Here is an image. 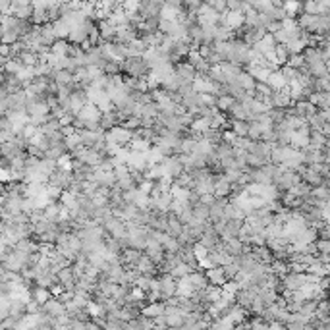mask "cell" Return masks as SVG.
<instances>
[{
  "label": "cell",
  "mask_w": 330,
  "mask_h": 330,
  "mask_svg": "<svg viewBox=\"0 0 330 330\" xmlns=\"http://www.w3.org/2000/svg\"><path fill=\"white\" fill-rule=\"evenodd\" d=\"M160 164H162L164 176L172 178V180H174L178 174H182V172H183V166H182V162H180L178 154H172V156H164V160H162Z\"/></svg>",
  "instance_id": "6da1fadb"
},
{
  "label": "cell",
  "mask_w": 330,
  "mask_h": 330,
  "mask_svg": "<svg viewBox=\"0 0 330 330\" xmlns=\"http://www.w3.org/2000/svg\"><path fill=\"white\" fill-rule=\"evenodd\" d=\"M174 72H176V75L182 81H193V79H195V73H197V70L193 68V64H189V62H178Z\"/></svg>",
  "instance_id": "7a4b0ae2"
},
{
  "label": "cell",
  "mask_w": 330,
  "mask_h": 330,
  "mask_svg": "<svg viewBox=\"0 0 330 330\" xmlns=\"http://www.w3.org/2000/svg\"><path fill=\"white\" fill-rule=\"evenodd\" d=\"M205 276H207L209 284H215V286H222V284L226 282V276H224V272H222V266H211V268H207Z\"/></svg>",
  "instance_id": "3957f363"
},
{
  "label": "cell",
  "mask_w": 330,
  "mask_h": 330,
  "mask_svg": "<svg viewBox=\"0 0 330 330\" xmlns=\"http://www.w3.org/2000/svg\"><path fill=\"white\" fill-rule=\"evenodd\" d=\"M141 313L145 315V317H158V315H162L164 313V301H151V303H147V305H143L141 307Z\"/></svg>",
  "instance_id": "277c9868"
},
{
  "label": "cell",
  "mask_w": 330,
  "mask_h": 330,
  "mask_svg": "<svg viewBox=\"0 0 330 330\" xmlns=\"http://www.w3.org/2000/svg\"><path fill=\"white\" fill-rule=\"evenodd\" d=\"M266 83H268V87L272 89V91H280V89H286V79L280 75V72L278 70H274V72H270V75L266 77Z\"/></svg>",
  "instance_id": "5b68a950"
},
{
  "label": "cell",
  "mask_w": 330,
  "mask_h": 330,
  "mask_svg": "<svg viewBox=\"0 0 330 330\" xmlns=\"http://www.w3.org/2000/svg\"><path fill=\"white\" fill-rule=\"evenodd\" d=\"M56 168H62L66 172H72L73 170V156L68 153H62L58 158H56Z\"/></svg>",
  "instance_id": "8992f818"
},
{
  "label": "cell",
  "mask_w": 330,
  "mask_h": 330,
  "mask_svg": "<svg viewBox=\"0 0 330 330\" xmlns=\"http://www.w3.org/2000/svg\"><path fill=\"white\" fill-rule=\"evenodd\" d=\"M31 290V299H35V301H39L41 305H43L44 301L50 297V290L48 288H41V286H35V288H29Z\"/></svg>",
  "instance_id": "52a82bcc"
},
{
  "label": "cell",
  "mask_w": 330,
  "mask_h": 330,
  "mask_svg": "<svg viewBox=\"0 0 330 330\" xmlns=\"http://www.w3.org/2000/svg\"><path fill=\"white\" fill-rule=\"evenodd\" d=\"M247 128H249L247 120H232L230 122V130L236 133L238 137H247Z\"/></svg>",
  "instance_id": "ba28073f"
},
{
  "label": "cell",
  "mask_w": 330,
  "mask_h": 330,
  "mask_svg": "<svg viewBox=\"0 0 330 330\" xmlns=\"http://www.w3.org/2000/svg\"><path fill=\"white\" fill-rule=\"evenodd\" d=\"M193 268L189 266L187 263H183V261H180L178 264H174L172 268H170V274L174 276V278H182V276H185V274H189Z\"/></svg>",
  "instance_id": "9c48e42d"
},
{
  "label": "cell",
  "mask_w": 330,
  "mask_h": 330,
  "mask_svg": "<svg viewBox=\"0 0 330 330\" xmlns=\"http://www.w3.org/2000/svg\"><path fill=\"white\" fill-rule=\"evenodd\" d=\"M315 247H317L319 253H329L330 242L327 240V238H317V240H315Z\"/></svg>",
  "instance_id": "30bf717a"
},
{
  "label": "cell",
  "mask_w": 330,
  "mask_h": 330,
  "mask_svg": "<svg viewBox=\"0 0 330 330\" xmlns=\"http://www.w3.org/2000/svg\"><path fill=\"white\" fill-rule=\"evenodd\" d=\"M242 8H243V0H226V10L242 12Z\"/></svg>",
  "instance_id": "8fae6325"
},
{
  "label": "cell",
  "mask_w": 330,
  "mask_h": 330,
  "mask_svg": "<svg viewBox=\"0 0 330 330\" xmlns=\"http://www.w3.org/2000/svg\"><path fill=\"white\" fill-rule=\"evenodd\" d=\"M10 182H14L12 170L10 168H0V183H10Z\"/></svg>",
  "instance_id": "7c38bea8"
},
{
  "label": "cell",
  "mask_w": 330,
  "mask_h": 330,
  "mask_svg": "<svg viewBox=\"0 0 330 330\" xmlns=\"http://www.w3.org/2000/svg\"><path fill=\"white\" fill-rule=\"evenodd\" d=\"M209 6H211V8H215L219 14H222V12L226 10V0H213Z\"/></svg>",
  "instance_id": "4fadbf2b"
},
{
  "label": "cell",
  "mask_w": 330,
  "mask_h": 330,
  "mask_svg": "<svg viewBox=\"0 0 330 330\" xmlns=\"http://www.w3.org/2000/svg\"><path fill=\"white\" fill-rule=\"evenodd\" d=\"M2 79H4V73H0V85H2Z\"/></svg>",
  "instance_id": "5bb4252c"
}]
</instances>
